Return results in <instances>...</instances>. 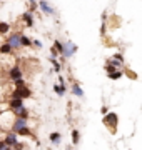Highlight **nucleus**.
<instances>
[{
	"mask_svg": "<svg viewBox=\"0 0 142 150\" xmlns=\"http://www.w3.org/2000/svg\"><path fill=\"white\" fill-rule=\"evenodd\" d=\"M37 5L40 7V8H42V12H44L45 15H54V13H55L54 8H52V7H50L49 4H47V2H44V0H38Z\"/></svg>",
	"mask_w": 142,
	"mask_h": 150,
	"instance_id": "obj_5",
	"label": "nucleus"
},
{
	"mask_svg": "<svg viewBox=\"0 0 142 150\" xmlns=\"http://www.w3.org/2000/svg\"><path fill=\"white\" fill-rule=\"evenodd\" d=\"M32 97V90L28 88L27 85H23V87H18V88H15L13 90V93H12V98H30Z\"/></svg>",
	"mask_w": 142,
	"mask_h": 150,
	"instance_id": "obj_2",
	"label": "nucleus"
},
{
	"mask_svg": "<svg viewBox=\"0 0 142 150\" xmlns=\"http://www.w3.org/2000/svg\"><path fill=\"white\" fill-rule=\"evenodd\" d=\"M49 139H50L52 144H59V142H60V134H59V132H52Z\"/></svg>",
	"mask_w": 142,
	"mask_h": 150,
	"instance_id": "obj_19",
	"label": "nucleus"
},
{
	"mask_svg": "<svg viewBox=\"0 0 142 150\" xmlns=\"http://www.w3.org/2000/svg\"><path fill=\"white\" fill-rule=\"evenodd\" d=\"M18 142V139H17V134L15 132H12V134H9L5 137V140H4V144L7 145V147H13V145Z\"/></svg>",
	"mask_w": 142,
	"mask_h": 150,
	"instance_id": "obj_6",
	"label": "nucleus"
},
{
	"mask_svg": "<svg viewBox=\"0 0 142 150\" xmlns=\"http://www.w3.org/2000/svg\"><path fill=\"white\" fill-rule=\"evenodd\" d=\"M22 127H27V120L25 118H17L15 123H13V132H17V130L22 129Z\"/></svg>",
	"mask_w": 142,
	"mask_h": 150,
	"instance_id": "obj_10",
	"label": "nucleus"
},
{
	"mask_svg": "<svg viewBox=\"0 0 142 150\" xmlns=\"http://www.w3.org/2000/svg\"><path fill=\"white\" fill-rule=\"evenodd\" d=\"M80 142V134H79V130H72V144L77 145Z\"/></svg>",
	"mask_w": 142,
	"mask_h": 150,
	"instance_id": "obj_17",
	"label": "nucleus"
},
{
	"mask_svg": "<svg viewBox=\"0 0 142 150\" xmlns=\"http://www.w3.org/2000/svg\"><path fill=\"white\" fill-rule=\"evenodd\" d=\"M37 2H38V0H37Z\"/></svg>",
	"mask_w": 142,
	"mask_h": 150,
	"instance_id": "obj_31",
	"label": "nucleus"
},
{
	"mask_svg": "<svg viewBox=\"0 0 142 150\" xmlns=\"http://www.w3.org/2000/svg\"><path fill=\"white\" fill-rule=\"evenodd\" d=\"M30 45H32V40L27 35H22L20 33V47H30Z\"/></svg>",
	"mask_w": 142,
	"mask_h": 150,
	"instance_id": "obj_11",
	"label": "nucleus"
},
{
	"mask_svg": "<svg viewBox=\"0 0 142 150\" xmlns=\"http://www.w3.org/2000/svg\"><path fill=\"white\" fill-rule=\"evenodd\" d=\"M12 50H13V48H12L7 42L4 43V45H0V54H12Z\"/></svg>",
	"mask_w": 142,
	"mask_h": 150,
	"instance_id": "obj_16",
	"label": "nucleus"
},
{
	"mask_svg": "<svg viewBox=\"0 0 142 150\" xmlns=\"http://www.w3.org/2000/svg\"><path fill=\"white\" fill-rule=\"evenodd\" d=\"M100 113H102V115L109 113V108H107V107H102V108H100Z\"/></svg>",
	"mask_w": 142,
	"mask_h": 150,
	"instance_id": "obj_27",
	"label": "nucleus"
},
{
	"mask_svg": "<svg viewBox=\"0 0 142 150\" xmlns=\"http://www.w3.org/2000/svg\"><path fill=\"white\" fill-rule=\"evenodd\" d=\"M23 107V100L22 98H12L10 100V108H13V110H18V108Z\"/></svg>",
	"mask_w": 142,
	"mask_h": 150,
	"instance_id": "obj_9",
	"label": "nucleus"
},
{
	"mask_svg": "<svg viewBox=\"0 0 142 150\" xmlns=\"http://www.w3.org/2000/svg\"><path fill=\"white\" fill-rule=\"evenodd\" d=\"M30 2H35V0H30Z\"/></svg>",
	"mask_w": 142,
	"mask_h": 150,
	"instance_id": "obj_30",
	"label": "nucleus"
},
{
	"mask_svg": "<svg viewBox=\"0 0 142 150\" xmlns=\"http://www.w3.org/2000/svg\"><path fill=\"white\" fill-rule=\"evenodd\" d=\"M15 134L20 135V137H27V135H32V132H30V129H28V127H22V129L17 130Z\"/></svg>",
	"mask_w": 142,
	"mask_h": 150,
	"instance_id": "obj_14",
	"label": "nucleus"
},
{
	"mask_svg": "<svg viewBox=\"0 0 142 150\" xmlns=\"http://www.w3.org/2000/svg\"><path fill=\"white\" fill-rule=\"evenodd\" d=\"M9 75H10L12 80H18V79H22V70L18 69V67H13V69L9 72Z\"/></svg>",
	"mask_w": 142,
	"mask_h": 150,
	"instance_id": "obj_7",
	"label": "nucleus"
},
{
	"mask_svg": "<svg viewBox=\"0 0 142 150\" xmlns=\"http://www.w3.org/2000/svg\"><path fill=\"white\" fill-rule=\"evenodd\" d=\"M117 122H119V115L115 112H110L104 115V123H105V127L110 130V134L117 132Z\"/></svg>",
	"mask_w": 142,
	"mask_h": 150,
	"instance_id": "obj_1",
	"label": "nucleus"
},
{
	"mask_svg": "<svg viewBox=\"0 0 142 150\" xmlns=\"http://www.w3.org/2000/svg\"><path fill=\"white\" fill-rule=\"evenodd\" d=\"M50 62L54 64V67H55V72L59 74L60 70H62V67H60V64H59V62H57V60H55V59H50Z\"/></svg>",
	"mask_w": 142,
	"mask_h": 150,
	"instance_id": "obj_22",
	"label": "nucleus"
},
{
	"mask_svg": "<svg viewBox=\"0 0 142 150\" xmlns=\"http://www.w3.org/2000/svg\"><path fill=\"white\" fill-rule=\"evenodd\" d=\"M54 90L59 97H62L64 93H65V85H59V83H57V85H54Z\"/></svg>",
	"mask_w": 142,
	"mask_h": 150,
	"instance_id": "obj_15",
	"label": "nucleus"
},
{
	"mask_svg": "<svg viewBox=\"0 0 142 150\" xmlns=\"http://www.w3.org/2000/svg\"><path fill=\"white\" fill-rule=\"evenodd\" d=\"M54 48L57 50V54H59V55H62V52H64V43L59 42V40H55V42H54Z\"/></svg>",
	"mask_w": 142,
	"mask_h": 150,
	"instance_id": "obj_18",
	"label": "nucleus"
},
{
	"mask_svg": "<svg viewBox=\"0 0 142 150\" xmlns=\"http://www.w3.org/2000/svg\"><path fill=\"white\" fill-rule=\"evenodd\" d=\"M32 45H35L37 48H42V42H40V40H33Z\"/></svg>",
	"mask_w": 142,
	"mask_h": 150,
	"instance_id": "obj_26",
	"label": "nucleus"
},
{
	"mask_svg": "<svg viewBox=\"0 0 142 150\" xmlns=\"http://www.w3.org/2000/svg\"><path fill=\"white\" fill-rule=\"evenodd\" d=\"M107 75H109L110 80H119L120 77H122V72H120V70H115V72H112V74H107Z\"/></svg>",
	"mask_w": 142,
	"mask_h": 150,
	"instance_id": "obj_20",
	"label": "nucleus"
},
{
	"mask_svg": "<svg viewBox=\"0 0 142 150\" xmlns=\"http://www.w3.org/2000/svg\"><path fill=\"white\" fill-rule=\"evenodd\" d=\"M15 112H17V117H18V118H25V120L28 118V110L25 107L18 108V110H15Z\"/></svg>",
	"mask_w": 142,
	"mask_h": 150,
	"instance_id": "obj_12",
	"label": "nucleus"
},
{
	"mask_svg": "<svg viewBox=\"0 0 142 150\" xmlns=\"http://www.w3.org/2000/svg\"><path fill=\"white\" fill-rule=\"evenodd\" d=\"M77 52V47H75V43H72V42H67L64 43V52H62V57H65V59H69V57H72V55Z\"/></svg>",
	"mask_w": 142,
	"mask_h": 150,
	"instance_id": "obj_3",
	"label": "nucleus"
},
{
	"mask_svg": "<svg viewBox=\"0 0 142 150\" xmlns=\"http://www.w3.org/2000/svg\"><path fill=\"white\" fill-rule=\"evenodd\" d=\"M2 150H12V147H7V145H5V147H4Z\"/></svg>",
	"mask_w": 142,
	"mask_h": 150,
	"instance_id": "obj_29",
	"label": "nucleus"
},
{
	"mask_svg": "<svg viewBox=\"0 0 142 150\" xmlns=\"http://www.w3.org/2000/svg\"><path fill=\"white\" fill-rule=\"evenodd\" d=\"M23 149H25V145L20 144V142H17V144L13 145V147H12V150H23Z\"/></svg>",
	"mask_w": 142,
	"mask_h": 150,
	"instance_id": "obj_23",
	"label": "nucleus"
},
{
	"mask_svg": "<svg viewBox=\"0 0 142 150\" xmlns=\"http://www.w3.org/2000/svg\"><path fill=\"white\" fill-rule=\"evenodd\" d=\"M7 43L12 48H18L20 47V33H12L10 37H9V40H7Z\"/></svg>",
	"mask_w": 142,
	"mask_h": 150,
	"instance_id": "obj_4",
	"label": "nucleus"
},
{
	"mask_svg": "<svg viewBox=\"0 0 142 150\" xmlns=\"http://www.w3.org/2000/svg\"><path fill=\"white\" fill-rule=\"evenodd\" d=\"M22 20L25 22V25L27 27H32L33 25V15H32V12H25L22 15Z\"/></svg>",
	"mask_w": 142,
	"mask_h": 150,
	"instance_id": "obj_8",
	"label": "nucleus"
},
{
	"mask_svg": "<svg viewBox=\"0 0 142 150\" xmlns=\"http://www.w3.org/2000/svg\"><path fill=\"white\" fill-rule=\"evenodd\" d=\"M72 92H74V95L75 97H84V90L80 88L79 83H74V85H72Z\"/></svg>",
	"mask_w": 142,
	"mask_h": 150,
	"instance_id": "obj_13",
	"label": "nucleus"
},
{
	"mask_svg": "<svg viewBox=\"0 0 142 150\" xmlns=\"http://www.w3.org/2000/svg\"><path fill=\"white\" fill-rule=\"evenodd\" d=\"M13 82H15V88H18V87H23V85H25L23 79H18V80H13Z\"/></svg>",
	"mask_w": 142,
	"mask_h": 150,
	"instance_id": "obj_24",
	"label": "nucleus"
},
{
	"mask_svg": "<svg viewBox=\"0 0 142 150\" xmlns=\"http://www.w3.org/2000/svg\"><path fill=\"white\" fill-rule=\"evenodd\" d=\"M114 59H115V60H119V62H122V64H124V57H122V54H115V55H114Z\"/></svg>",
	"mask_w": 142,
	"mask_h": 150,
	"instance_id": "obj_25",
	"label": "nucleus"
},
{
	"mask_svg": "<svg viewBox=\"0 0 142 150\" xmlns=\"http://www.w3.org/2000/svg\"><path fill=\"white\" fill-rule=\"evenodd\" d=\"M10 30V25L7 22H0V33H9Z\"/></svg>",
	"mask_w": 142,
	"mask_h": 150,
	"instance_id": "obj_21",
	"label": "nucleus"
},
{
	"mask_svg": "<svg viewBox=\"0 0 142 150\" xmlns=\"http://www.w3.org/2000/svg\"><path fill=\"white\" fill-rule=\"evenodd\" d=\"M4 147H5V144H4V142H2V140H0V150L4 149Z\"/></svg>",
	"mask_w": 142,
	"mask_h": 150,
	"instance_id": "obj_28",
	"label": "nucleus"
}]
</instances>
